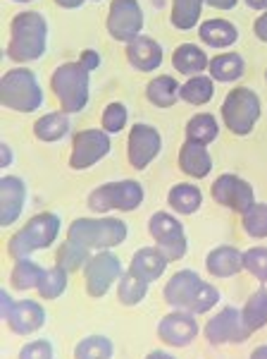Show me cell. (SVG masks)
I'll list each match as a JSON object with an SVG mask.
<instances>
[{"instance_id":"6da1fadb","label":"cell","mask_w":267,"mask_h":359,"mask_svg":"<svg viewBox=\"0 0 267 359\" xmlns=\"http://www.w3.org/2000/svg\"><path fill=\"white\" fill-rule=\"evenodd\" d=\"M48 48V22L41 13L27 10L13 17L10 22V43L8 57L13 62H31L38 60Z\"/></svg>"},{"instance_id":"7a4b0ae2","label":"cell","mask_w":267,"mask_h":359,"mask_svg":"<svg viewBox=\"0 0 267 359\" xmlns=\"http://www.w3.org/2000/svg\"><path fill=\"white\" fill-rule=\"evenodd\" d=\"M50 89H53L57 103H60V111L77 115L89 106L91 72H86L79 60L62 62V65L55 67L53 77H50Z\"/></svg>"},{"instance_id":"3957f363","label":"cell","mask_w":267,"mask_h":359,"mask_svg":"<svg viewBox=\"0 0 267 359\" xmlns=\"http://www.w3.org/2000/svg\"><path fill=\"white\" fill-rule=\"evenodd\" d=\"M60 225L62 221L57 213H36V216L29 218L20 233H15L8 240V254L15 262H20V259H29L38 249H48L57 240V235H60Z\"/></svg>"},{"instance_id":"277c9868","label":"cell","mask_w":267,"mask_h":359,"mask_svg":"<svg viewBox=\"0 0 267 359\" xmlns=\"http://www.w3.org/2000/svg\"><path fill=\"white\" fill-rule=\"evenodd\" d=\"M127 223L115 216H98V218H77L67 230V240L77 242L86 249H115L127 240Z\"/></svg>"},{"instance_id":"5b68a950","label":"cell","mask_w":267,"mask_h":359,"mask_svg":"<svg viewBox=\"0 0 267 359\" xmlns=\"http://www.w3.org/2000/svg\"><path fill=\"white\" fill-rule=\"evenodd\" d=\"M0 103L15 113H36L43 106V89L29 67H13L0 79Z\"/></svg>"},{"instance_id":"8992f818","label":"cell","mask_w":267,"mask_h":359,"mask_svg":"<svg viewBox=\"0 0 267 359\" xmlns=\"http://www.w3.org/2000/svg\"><path fill=\"white\" fill-rule=\"evenodd\" d=\"M263 113L260 96L255 94L251 86H234L222 101L219 115H222L224 127L236 137H246L255 130Z\"/></svg>"},{"instance_id":"52a82bcc","label":"cell","mask_w":267,"mask_h":359,"mask_svg":"<svg viewBox=\"0 0 267 359\" xmlns=\"http://www.w3.org/2000/svg\"><path fill=\"white\" fill-rule=\"evenodd\" d=\"M146 199L143 184L136 180H117V182H106L101 187H96L89 194V208L101 216H106L110 211H136Z\"/></svg>"},{"instance_id":"ba28073f","label":"cell","mask_w":267,"mask_h":359,"mask_svg":"<svg viewBox=\"0 0 267 359\" xmlns=\"http://www.w3.org/2000/svg\"><path fill=\"white\" fill-rule=\"evenodd\" d=\"M148 235L153 237L155 247L165 254L170 262H179L187 257L189 240L184 233V225L170 211H155L148 218Z\"/></svg>"},{"instance_id":"9c48e42d","label":"cell","mask_w":267,"mask_h":359,"mask_svg":"<svg viewBox=\"0 0 267 359\" xmlns=\"http://www.w3.org/2000/svg\"><path fill=\"white\" fill-rule=\"evenodd\" d=\"M84 283H86V292L94 299L106 297L110 292V287L124 276V269H122V262L117 254H113L110 249H101V252L91 254L89 264L84 266Z\"/></svg>"},{"instance_id":"30bf717a","label":"cell","mask_w":267,"mask_h":359,"mask_svg":"<svg viewBox=\"0 0 267 359\" xmlns=\"http://www.w3.org/2000/svg\"><path fill=\"white\" fill-rule=\"evenodd\" d=\"M113 142L106 130H81L72 137V154L69 168L72 170H89L110 154Z\"/></svg>"},{"instance_id":"8fae6325","label":"cell","mask_w":267,"mask_h":359,"mask_svg":"<svg viewBox=\"0 0 267 359\" xmlns=\"http://www.w3.org/2000/svg\"><path fill=\"white\" fill-rule=\"evenodd\" d=\"M143 10L138 0H113L108 10V34L115 41L129 43L131 39H136L143 32Z\"/></svg>"},{"instance_id":"7c38bea8","label":"cell","mask_w":267,"mask_h":359,"mask_svg":"<svg viewBox=\"0 0 267 359\" xmlns=\"http://www.w3.org/2000/svg\"><path fill=\"white\" fill-rule=\"evenodd\" d=\"M162 151V135L158 127L148 123H136L127 137V158L134 170H146Z\"/></svg>"},{"instance_id":"4fadbf2b","label":"cell","mask_w":267,"mask_h":359,"mask_svg":"<svg viewBox=\"0 0 267 359\" xmlns=\"http://www.w3.org/2000/svg\"><path fill=\"white\" fill-rule=\"evenodd\" d=\"M210 194L219 206L229 208L234 213H246L255 204L253 184L248 180L234 175V172H222V175L215 180Z\"/></svg>"},{"instance_id":"5bb4252c","label":"cell","mask_w":267,"mask_h":359,"mask_svg":"<svg viewBox=\"0 0 267 359\" xmlns=\"http://www.w3.org/2000/svg\"><path fill=\"white\" fill-rule=\"evenodd\" d=\"M203 335L210 345H227V343H243L251 338L241 318V309L236 306H224L215 314L210 321L203 326Z\"/></svg>"},{"instance_id":"9a60e30c","label":"cell","mask_w":267,"mask_h":359,"mask_svg":"<svg viewBox=\"0 0 267 359\" xmlns=\"http://www.w3.org/2000/svg\"><path fill=\"white\" fill-rule=\"evenodd\" d=\"M201 333V326L196 321V314L187 309H174L158 323V338L165 345L172 347H189Z\"/></svg>"},{"instance_id":"2e32d148","label":"cell","mask_w":267,"mask_h":359,"mask_svg":"<svg viewBox=\"0 0 267 359\" xmlns=\"http://www.w3.org/2000/svg\"><path fill=\"white\" fill-rule=\"evenodd\" d=\"M203 278L196 273V271L191 269H184V271H177L170 280H167L165 290H162V297H165V302L174 306V309H187L194 304L196 294L201 292L203 287Z\"/></svg>"},{"instance_id":"e0dca14e","label":"cell","mask_w":267,"mask_h":359,"mask_svg":"<svg viewBox=\"0 0 267 359\" xmlns=\"http://www.w3.org/2000/svg\"><path fill=\"white\" fill-rule=\"evenodd\" d=\"M27 206V184L17 175H5L0 180V225L10 228L20 221Z\"/></svg>"},{"instance_id":"ac0fdd59","label":"cell","mask_w":267,"mask_h":359,"mask_svg":"<svg viewBox=\"0 0 267 359\" xmlns=\"http://www.w3.org/2000/svg\"><path fill=\"white\" fill-rule=\"evenodd\" d=\"M127 62L136 69V72H155L162 65V57H165V50L158 39L146 36V34H138L136 39H131L124 48Z\"/></svg>"},{"instance_id":"d6986e66","label":"cell","mask_w":267,"mask_h":359,"mask_svg":"<svg viewBox=\"0 0 267 359\" xmlns=\"http://www.w3.org/2000/svg\"><path fill=\"white\" fill-rule=\"evenodd\" d=\"M5 323L17 335H31L45 323V309L36 299H20L5 316Z\"/></svg>"},{"instance_id":"ffe728a7","label":"cell","mask_w":267,"mask_h":359,"mask_svg":"<svg viewBox=\"0 0 267 359\" xmlns=\"http://www.w3.org/2000/svg\"><path fill=\"white\" fill-rule=\"evenodd\" d=\"M208 273L215 278H231L243 271V252L231 245H219L208 252L205 257Z\"/></svg>"},{"instance_id":"44dd1931","label":"cell","mask_w":267,"mask_h":359,"mask_svg":"<svg viewBox=\"0 0 267 359\" xmlns=\"http://www.w3.org/2000/svg\"><path fill=\"white\" fill-rule=\"evenodd\" d=\"M167 264H170V259H167L158 247H141L131 257L129 273L138 276L141 280H146L150 285V283H155L158 278H162Z\"/></svg>"},{"instance_id":"7402d4cb","label":"cell","mask_w":267,"mask_h":359,"mask_svg":"<svg viewBox=\"0 0 267 359\" xmlns=\"http://www.w3.org/2000/svg\"><path fill=\"white\" fill-rule=\"evenodd\" d=\"M199 39L215 50H224L239 41V29L229 20L212 17V20H205L199 25Z\"/></svg>"},{"instance_id":"603a6c76","label":"cell","mask_w":267,"mask_h":359,"mask_svg":"<svg viewBox=\"0 0 267 359\" xmlns=\"http://www.w3.org/2000/svg\"><path fill=\"white\" fill-rule=\"evenodd\" d=\"M179 170L194 180H203L210 175L212 156L208 151V147L194 144V142H184L182 149H179Z\"/></svg>"},{"instance_id":"cb8c5ba5","label":"cell","mask_w":267,"mask_h":359,"mask_svg":"<svg viewBox=\"0 0 267 359\" xmlns=\"http://www.w3.org/2000/svg\"><path fill=\"white\" fill-rule=\"evenodd\" d=\"M172 65L179 74L184 77H196V74H203L210 65V57H208L205 50L196 43H182L174 48L172 53Z\"/></svg>"},{"instance_id":"d4e9b609","label":"cell","mask_w":267,"mask_h":359,"mask_svg":"<svg viewBox=\"0 0 267 359\" xmlns=\"http://www.w3.org/2000/svg\"><path fill=\"white\" fill-rule=\"evenodd\" d=\"M146 98L155 108H172L177 101H182V84L172 74H158L146 84Z\"/></svg>"},{"instance_id":"484cf974","label":"cell","mask_w":267,"mask_h":359,"mask_svg":"<svg viewBox=\"0 0 267 359\" xmlns=\"http://www.w3.org/2000/svg\"><path fill=\"white\" fill-rule=\"evenodd\" d=\"M243 72H246L243 55L234 53V50H224V53L210 57V65H208V74H210L215 82H222V84L239 82Z\"/></svg>"},{"instance_id":"4316f807","label":"cell","mask_w":267,"mask_h":359,"mask_svg":"<svg viewBox=\"0 0 267 359\" xmlns=\"http://www.w3.org/2000/svg\"><path fill=\"white\" fill-rule=\"evenodd\" d=\"M167 206L179 216H194L203 206V192L194 182H177L167 192Z\"/></svg>"},{"instance_id":"83f0119b","label":"cell","mask_w":267,"mask_h":359,"mask_svg":"<svg viewBox=\"0 0 267 359\" xmlns=\"http://www.w3.org/2000/svg\"><path fill=\"white\" fill-rule=\"evenodd\" d=\"M67 135H69V113L65 111L45 113L34 123V137H36L38 142L55 144V142H62Z\"/></svg>"},{"instance_id":"f1b7e54d","label":"cell","mask_w":267,"mask_h":359,"mask_svg":"<svg viewBox=\"0 0 267 359\" xmlns=\"http://www.w3.org/2000/svg\"><path fill=\"white\" fill-rule=\"evenodd\" d=\"M184 135H187V142L208 147V144H212L215 139H217L219 123L212 113H199L187 123V127H184Z\"/></svg>"},{"instance_id":"f546056e","label":"cell","mask_w":267,"mask_h":359,"mask_svg":"<svg viewBox=\"0 0 267 359\" xmlns=\"http://www.w3.org/2000/svg\"><path fill=\"white\" fill-rule=\"evenodd\" d=\"M241 318L243 326H246L248 333H258L260 328L267 323V287H260L255 290L251 297L246 299V304L241 306Z\"/></svg>"},{"instance_id":"4dcf8cb0","label":"cell","mask_w":267,"mask_h":359,"mask_svg":"<svg viewBox=\"0 0 267 359\" xmlns=\"http://www.w3.org/2000/svg\"><path fill=\"white\" fill-rule=\"evenodd\" d=\"M215 96V79L210 74H196L182 84V101L189 106H205Z\"/></svg>"},{"instance_id":"1f68e13d","label":"cell","mask_w":267,"mask_h":359,"mask_svg":"<svg viewBox=\"0 0 267 359\" xmlns=\"http://www.w3.org/2000/svg\"><path fill=\"white\" fill-rule=\"evenodd\" d=\"M205 0H172L170 22L179 32H189L201 22V13Z\"/></svg>"},{"instance_id":"d6a6232c","label":"cell","mask_w":267,"mask_h":359,"mask_svg":"<svg viewBox=\"0 0 267 359\" xmlns=\"http://www.w3.org/2000/svg\"><path fill=\"white\" fill-rule=\"evenodd\" d=\"M89 259H91V249L81 247L72 240H65L55 249V264L60 266V269H65L67 273H79V271H84Z\"/></svg>"},{"instance_id":"836d02e7","label":"cell","mask_w":267,"mask_h":359,"mask_svg":"<svg viewBox=\"0 0 267 359\" xmlns=\"http://www.w3.org/2000/svg\"><path fill=\"white\" fill-rule=\"evenodd\" d=\"M43 266L31 262V259H20L13 266V273H10V283H13L15 290H36L41 278H43Z\"/></svg>"},{"instance_id":"e575fe53","label":"cell","mask_w":267,"mask_h":359,"mask_svg":"<svg viewBox=\"0 0 267 359\" xmlns=\"http://www.w3.org/2000/svg\"><path fill=\"white\" fill-rule=\"evenodd\" d=\"M146 294H148V283L141 280L138 276L129 273V271H127V273L117 280V299H120V304L136 306V304H141L143 299H146Z\"/></svg>"},{"instance_id":"d590c367","label":"cell","mask_w":267,"mask_h":359,"mask_svg":"<svg viewBox=\"0 0 267 359\" xmlns=\"http://www.w3.org/2000/svg\"><path fill=\"white\" fill-rule=\"evenodd\" d=\"M67 283H69V273L55 264L53 269L43 271V278H41L36 292L41 294V299H57V297H62V294H65Z\"/></svg>"},{"instance_id":"8d00e7d4","label":"cell","mask_w":267,"mask_h":359,"mask_svg":"<svg viewBox=\"0 0 267 359\" xmlns=\"http://www.w3.org/2000/svg\"><path fill=\"white\" fill-rule=\"evenodd\" d=\"M113 352L115 345L106 335H89L74 345V359H110Z\"/></svg>"},{"instance_id":"74e56055","label":"cell","mask_w":267,"mask_h":359,"mask_svg":"<svg viewBox=\"0 0 267 359\" xmlns=\"http://www.w3.org/2000/svg\"><path fill=\"white\" fill-rule=\"evenodd\" d=\"M241 225H243V230H246L248 237L265 240L267 237V204L255 201L246 213H241Z\"/></svg>"},{"instance_id":"f35d334b","label":"cell","mask_w":267,"mask_h":359,"mask_svg":"<svg viewBox=\"0 0 267 359\" xmlns=\"http://www.w3.org/2000/svg\"><path fill=\"white\" fill-rule=\"evenodd\" d=\"M129 123V111L122 101H113L106 106V111L101 115V130H106L108 135H120Z\"/></svg>"},{"instance_id":"ab89813d","label":"cell","mask_w":267,"mask_h":359,"mask_svg":"<svg viewBox=\"0 0 267 359\" xmlns=\"http://www.w3.org/2000/svg\"><path fill=\"white\" fill-rule=\"evenodd\" d=\"M243 271H248L255 280L267 283V247H251L243 252Z\"/></svg>"},{"instance_id":"60d3db41","label":"cell","mask_w":267,"mask_h":359,"mask_svg":"<svg viewBox=\"0 0 267 359\" xmlns=\"http://www.w3.org/2000/svg\"><path fill=\"white\" fill-rule=\"evenodd\" d=\"M217 302H219V290L212 285V283H203L201 292L196 294V299H194V304L189 306V311L196 316L208 314L212 306H217Z\"/></svg>"},{"instance_id":"b9f144b4","label":"cell","mask_w":267,"mask_h":359,"mask_svg":"<svg viewBox=\"0 0 267 359\" xmlns=\"http://www.w3.org/2000/svg\"><path fill=\"white\" fill-rule=\"evenodd\" d=\"M20 359H53V345L48 340H31L20 350Z\"/></svg>"},{"instance_id":"7bdbcfd3","label":"cell","mask_w":267,"mask_h":359,"mask_svg":"<svg viewBox=\"0 0 267 359\" xmlns=\"http://www.w3.org/2000/svg\"><path fill=\"white\" fill-rule=\"evenodd\" d=\"M79 62H81V67L86 69V72H96L98 67H101V53L98 50H94V48H84L79 53Z\"/></svg>"},{"instance_id":"ee69618b","label":"cell","mask_w":267,"mask_h":359,"mask_svg":"<svg viewBox=\"0 0 267 359\" xmlns=\"http://www.w3.org/2000/svg\"><path fill=\"white\" fill-rule=\"evenodd\" d=\"M253 32H255V36H258L260 41L267 43V10H265V13H260L258 20L253 22Z\"/></svg>"},{"instance_id":"f6af8a7d","label":"cell","mask_w":267,"mask_h":359,"mask_svg":"<svg viewBox=\"0 0 267 359\" xmlns=\"http://www.w3.org/2000/svg\"><path fill=\"white\" fill-rule=\"evenodd\" d=\"M239 0H205V5H210L215 10H234Z\"/></svg>"},{"instance_id":"bcb514c9","label":"cell","mask_w":267,"mask_h":359,"mask_svg":"<svg viewBox=\"0 0 267 359\" xmlns=\"http://www.w3.org/2000/svg\"><path fill=\"white\" fill-rule=\"evenodd\" d=\"M13 163V149L10 144H0V168H8Z\"/></svg>"},{"instance_id":"7dc6e473","label":"cell","mask_w":267,"mask_h":359,"mask_svg":"<svg viewBox=\"0 0 267 359\" xmlns=\"http://www.w3.org/2000/svg\"><path fill=\"white\" fill-rule=\"evenodd\" d=\"M0 304H3L0 306V314H3V318H5L10 314V309L15 306V299L10 297V292H0Z\"/></svg>"},{"instance_id":"c3c4849f","label":"cell","mask_w":267,"mask_h":359,"mask_svg":"<svg viewBox=\"0 0 267 359\" xmlns=\"http://www.w3.org/2000/svg\"><path fill=\"white\" fill-rule=\"evenodd\" d=\"M84 3H86V0H55V5H57V8H62V10H77Z\"/></svg>"},{"instance_id":"681fc988","label":"cell","mask_w":267,"mask_h":359,"mask_svg":"<svg viewBox=\"0 0 267 359\" xmlns=\"http://www.w3.org/2000/svg\"><path fill=\"white\" fill-rule=\"evenodd\" d=\"M251 10H258V13H265L267 10V0H243Z\"/></svg>"},{"instance_id":"f907efd6","label":"cell","mask_w":267,"mask_h":359,"mask_svg":"<svg viewBox=\"0 0 267 359\" xmlns=\"http://www.w3.org/2000/svg\"><path fill=\"white\" fill-rule=\"evenodd\" d=\"M248 359H267V343L255 347V350L251 352V357H248Z\"/></svg>"},{"instance_id":"816d5d0a","label":"cell","mask_w":267,"mask_h":359,"mask_svg":"<svg viewBox=\"0 0 267 359\" xmlns=\"http://www.w3.org/2000/svg\"><path fill=\"white\" fill-rule=\"evenodd\" d=\"M146 359H177V357L170 355V352H165V350H153V352H148Z\"/></svg>"},{"instance_id":"f5cc1de1","label":"cell","mask_w":267,"mask_h":359,"mask_svg":"<svg viewBox=\"0 0 267 359\" xmlns=\"http://www.w3.org/2000/svg\"><path fill=\"white\" fill-rule=\"evenodd\" d=\"M13 3H34V0H13Z\"/></svg>"},{"instance_id":"db71d44e","label":"cell","mask_w":267,"mask_h":359,"mask_svg":"<svg viewBox=\"0 0 267 359\" xmlns=\"http://www.w3.org/2000/svg\"><path fill=\"white\" fill-rule=\"evenodd\" d=\"M265 82H267V69H265Z\"/></svg>"},{"instance_id":"11a10c76","label":"cell","mask_w":267,"mask_h":359,"mask_svg":"<svg viewBox=\"0 0 267 359\" xmlns=\"http://www.w3.org/2000/svg\"><path fill=\"white\" fill-rule=\"evenodd\" d=\"M94 3H101V0H94Z\"/></svg>"}]
</instances>
